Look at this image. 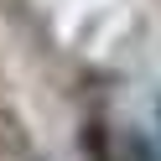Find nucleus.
<instances>
[{
    "label": "nucleus",
    "instance_id": "f257e3e1",
    "mask_svg": "<svg viewBox=\"0 0 161 161\" xmlns=\"http://www.w3.org/2000/svg\"><path fill=\"white\" fill-rule=\"evenodd\" d=\"M119 161H151V156H146V146H140L135 135H125V156H119Z\"/></svg>",
    "mask_w": 161,
    "mask_h": 161
}]
</instances>
